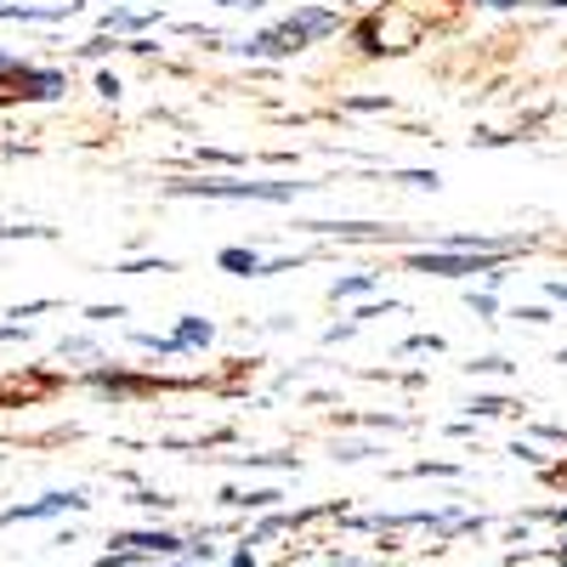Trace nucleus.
Masks as SVG:
<instances>
[{"instance_id": "1", "label": "nucleus", "mask_w": 567, "mask_h": 567, "mask_svg": "<svg viewBox=\"0 0 567 567\" xmlns=\"http://www.w3.org/2000/svg\"><path fill=\"white\" fill-rule=\"evenodd\" d=\"M45 392V381H18V374H12V381H0V403H7V398H40Z\"/></svg>"}, {"instance_id": "2", "label": "nucleus", "mask_w": 567, "mask_h": 567, "mask_svg": "<svg viewBox=\"0 0 567 567\" xmlns=\"http://www.w3.org/2000/svg\"><path fill=\"white\" fill-rule=\"evenodd\" d=\"M488 7H511V0H488Z\"/></svg>"}]
</instances>
